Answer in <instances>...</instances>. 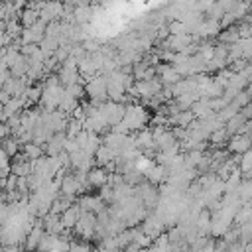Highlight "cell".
Listing matches in <instances>:
<instances>
[{"instance_id": "d4e9b609", "label": "cell", "mask_w": 252, "mask_h": 252, "mask_svg": "<svg viewBox=\"0 0 252 252\" xmlns=\"http://www.w3.org/2000/svg\"><path fill=\"white\" fill-rule=\"evenodd\" d=\"M37 20H39V12H37V10H32V8H24V10L20 12V24H22L24 28H30V26H33Z\"/></svg>"}, {"instance_id": "9a60e30c", "label": "cell", "mask_w": 252, "mask_h": 252, "mask_svg": "<svg viewBox=\"0 0 252 252\" xmlns=\"http://www.w3.org/2000/svg\"><path fill=\"white\" fill-rule=\"evenodd\" d=\"M41 226H43V232H49V234H63V230H65L63 224H61L59 215H51V213L43 215Z\"/></svg>"}, {"instance_id": "74e56055", "label": "cell", "mask_w": 252, "mask_h": 252, "mask_svg": "<svg viewBox=\"0 0 252 252\" xmlns=\"http://www.w3.org/2000/svg\"><path fill=\"white\" fill-rule=\"evenodd\" d=\"M16 191H18L20 195H26V193L30 191V189H28V179H26V175L16 179Z\"/></svg>"}, {"instance_id": "9c48e42d", "label": "cell", "mask_w": 252, "mask_h": 252, "mask_svg": "<svg viewBox=\"0 0 252 252\" xmlns=\"http://www.w3.org/2000/svg\"><path fill=\"white\" fill-rule=\"evenodd\" d=\"M163 219L159 217V215H154V217H146V220H144V224H142V232L144 234H148L150 238H154V236H158V234H161V230H163Z\"/></svg>"}, {"instance_id": "f35d334b", "label": "cell", "mask_w": 252, "mask_h": 252, "mask_svg": "<svg viewBox=\"0 0 252 252\" xmlns=\"http://www.w3.org/2000/svg\"><path fill=\"white\" fill-rule=\"evenodd\" d=\"M217 4L222 8V12H230L238 4V0H217Z\"/></svg>"}, {"instance_id": "4316f807", "label": "cell", "mask_w": 252, "mask_h": 252, "mask_svg": "<svg viewBox=\"0 0 252 252\" xmlns=\"http://www.w3.org/2000/svg\"><path fill=\"white\" fill-rule=\"evenodd\" d=\"M22 30H24V26L18 22V18L8 20V22H6V26H4V33H8L12 39H18V37H20V33H22Z\"/></svg>"}, {"instance_id": "60d3db41", "label": "cell", "mask_w": 252, "mask_h": 252, "mask_svg": "<svg viewBox=\"0 0 252 252\" xmlns=\"http://www.w3.org/2000/svg\"><path fill=\"white\" fill-rule=\"evenodd\" d=\"M8 136H10L8 124H6V122H0V140H4V138H8Z\"/></svg>"}, {"instance_id": "cb8c5ba5", "label": "cell", "mask_w": 252, "mask_h": 252, "mask_svg": "<svg viewBox=\"0 0 252 252\" xmlns=\"http://www.w3.org/2000/svg\"><path fill=\"white\" fill-rule=\"evenodd\" d=\"M22 154L32 161V159H37L43 156V146H37L33 142H28V144H22Z\"/></svg>"}, {"instance_id": "484cf974", "label": "cell", "mask_w": 252, "mask_h": 252, "mask_svg": "<svg viewBox=\"0 0 252 252\" xmlns=\"http://www.w3.org/2000/svg\"><path fill=\"white\" fill-rule=\"evenodd\" d=\"M18 18V8L12 4V0H4L0 4V20L8 22V20H14Z\"/></svg>"}, {"instance_id": "7a4b0ae2", "label": "cell", "mask_w": 252, "mask_h": 252, "mask_svg": "<svg viewBox=\"0 0 252 252\" xmlns=\"http://www.w3.org/2000/svg\"><path fill=\"white\" fill-rule=\"evenodd\" d=\"M83 89H85V93L91 96V102H93L94 106H98V104H102L104 100H108L104 75H93V77H89V81H87V85H85Z\"/></svg>"}, {"instance_id": "30bf717a", "label": "cell", "mask_w": 252, "mask_h": 252, "mask_svg": "<svg viewBox=\"0 0 252 252\" xmlns=\"http://www.w3.org/2000/svg\"><path fill=\"white\" fill-rule=\"evenodd\" d=\"M220 32V26H219V20H211V18H207V20H203L199 26H197V30L193 32L197 37H213V35H217Z\"/></svg>"}, {"instance_id": "8992f818", "label": "cell", "mask_w": 252, "mask_h": 252, "mask_svg": "<svg viewBox=\"0 0 252 252\" xmlns=\"http://www.w3.org/2000/svg\"><path fill=\"white\" fill-rule=\"evenodd\" d=\"M61 12H63V2H57V0H43V6L39 10V20L43 24H49V22H55L61 18Z\"/></svg>"}, {"instance_id": "4fadbf2b", "label": "cell", "mask_w": 252, "mask_h": 252, "mask_svg": "<svg viewBox=\"0 0 252 252\" xmlns=\"http://www.w3.org/2000/svg\"><path fill=\"white\" fill-rule=\"evenodd\" d=\"M77 205L81 207V211H91V213H100L102 209H106L104 207V201L100 199V197H93V195H83L79 201H77Z\"/></svg>"}, {"instance_id": "ffe728a7", "label": "cell", "mask_w": 252, "mask_h": 252, "mask_svg": "<svg viewBox=\"0 0 252 252\" xmlns=\"http://www.w3.org/2000/svg\"><path fill=\"white\" fill-rule=\"evenodd\" d=\"M116 158V154L108 148V146H104V144H100L98 148H96V152H94V161L102 167V165H106L108 161H112Z\"/></svg>"}, {"instance_id": "7c38bea8", "label": "cell", "mask_w": 252, "mask_h": 252, "mask_svg": "<svg viewBox=\"0 0 252 252\" xmlns=\"http://www.w3.org/2000/svg\"><path fill=\"white\" fill-rule=\"evenodd\" d=\"M250 150V136L248 134H232L228 140V152L230 154H242Z\"/></svg>"}, {"instance_id": "2e32d148", "label": "cell", "mask_w": 252, "mask_h": 252, "mask_svg": "<svg viewBox=\"0 0 252 252\" xmlns=\"http://www.w3.org/2000/svg\"><path fill=\"white\" fill-rule=\"evenodd\" d=\"M79 215H81V207H79L77 203H71V205L59 215L63 228H73L75 222H77V219H79Z\"/></svg>"}, {"instance_id": "6da1fadb", "label": "cell", "mask_w": 252, "mask_h": 252, "mask_svg": "<svg viewBox=\"0 0 252 252\" xmlns=\"http://www.w3.org/2000/svg\"><path fill=\"white\" fill-rule=\"evenodd\" d=\"M150 120V114L148 110L142 106V104H124V116H122V124L128 128V130H142Z\"/></svg>"}, {"instance_id": "836d02e7", "label": "cell", "mask_w": 252, "mask_h": 252, "mask_svg": "<svg viewBox=\"0 0 252 252\" xmlns=\"http://www.w3.org/2000/svg\"><path fill=\"white\" fill-rule=\"evenodd\" d=\"M65 91H67L71 96H75L77 100H79V98L83 96V93H85V89H83V85H81V83H73V85H67V87H65Z\"/></svg>"}, {"instance_id": "5bb4252c", "label": "cell", "mask_w": 252, "mask_h": 252, "mask_svg": "<svg viewBox=\"0 0 252 252\" xmlns=\"http://www.w3.org/2000/svg\"><path fill=\"white\" fill-rule=\"evenodd\" d=\"M93 16H94V10L89 4H79V6L73 8V24L85 26V24H89L93 20Z\"/></svg>"}, {"instance_id": "ac0fdd59", "label": "cell", "mask_w": 252, "mask_h": 252, "mask_svg": "<svg viewBox=\"0 0 252 252\" xmlns=\"http://www.w3.org/2000/svg\"><path fill=\"white\" fill-rule=\"evenodd\" d=\"M108 179V173L104 167H91L87 171V185L89 187H102Z\"/></svg>"}, {"instance_id": "8d00e7d4", "label": "cell", "mask_w": 252, "mask_h": 252, "mask_svg": "<svg viewBox=\"0 0 252 252\" xmlns=\"http://www.w3.org/2000/svg\"><path fill=\"white\" fill-rule=\"evenodd\" d=\"M205 14H207V16L211 18V20H220V16H222L224 12H222V8H220V6H219V4L215 2V4H213V6H211V8L207 10V12H205Z\"/></svg>"}, {"instance_id": "7402d4cb", "label": "cell", "mask_w": 252, "mask_h": 252, "mask_svg": "<svg viewBox=\"0 0 252 252\" xmlns=\"http://www.w3.org/2000/svg\"><path fill=\"white\" fill-rule=\"evenodd\" d=\"M77 104H79V100H77L75 96H71V94L65 91V87H63V94H61V98H59L57 110H61V112H71Z\"/></svg>"}, {"instance_id": "3957f363", "label": "cell", "mask_w": 252, "mask_h": 252, "mask_svg": "<svg viewBox=\"0 0 252 252\" xmlns=\"http://www.w3.org/2000/svg\"><path fill=\"white\" fill-rule=\"evenodd\" d=\"M73 228H75L77 236H83L85 240H91L94 236V230H96V215L91 213V211H81Z\"/></svg>"}, {"instance_id": "8fae6325", "label": "cell", "mask_w": 252, "mask_h": 252, "mask_svg": "<svg viewBox=\"0 0 252 252\" xmlns=\"http://www.w3.org/2000/svg\"><path fill=\"white\" fill-rule=\"evenodd\" d=\"M156 75H159V83L165 85V87H171L173 83H177L181 79L179 73L171 65H158L156 67Z\"/></svg>"}, {"instance_id": "ba28073f", "label": "cell", "mask_w": 252, "mask_h": 252, "mask_svg": "<svg viewBox=\"0 0 252 252\" xmlns=\"http://www.w3.org/2000/svg\"><path fill=\"white\" fill-rule=\"evenodd\" d=\"M65 140H67L65 132H55V134H51V138L43 144V152H47V156H57V154H61V152H63V146H65Z\"/></svg>"}, {"instance_id": "ab89813d", "label": "cell", "mask_w": 252, "mask_h": 252, "mask_svg": "<svg viewBox=\"0 0 252 252\" xmlns=\"http://www.w3.org/2000/svg\"><path fill=\"white\" fill-rule=\"evenodd\" d=\"M0 252H20V244H2Z\"/></svg>"}, {"instance_id": "83f0119b", "label": "cell", "mask_w": 252, "mask_h": 252, "mask_svg": "<svg viewBox=\"0 0 252 252\" xmlns=\"http://www.w3.org/2000/svg\"><path fill=\"white\" fill-rule=\"evenodd\" d=\"M39 96H41V87H39V85H33V87L28 85V87H26V91H24V98H26L28 106L39 102Z\"/></svg>"}, {"instance_id": "f1b7e54d", "label": "cell", "mask_w": 252, "mask_h": 252, "mask_svg": "<svg viewBox=\"0 0 252 252\" xmlns=\"http://www.w3.org/2000/svg\"><path fill=\"white\" fill-rule=\"evenodd\" d=\"M98 146H100V138H98V134L89 132V136H87V142H85L83 150H85L89 156H94V152H96V148H98Z\"/></svg>"}, {"instance_id": "d590c367", "label": "cell", "mask_w": 252, "mask_h": 252, "mask_svg": "<svg viewBox=\"0 0 252 252\" xmlns=\"http://www.w3.org/2000/svg\"><path fill=\"white\" fill-rule=\"evenodd\" d=\"M215 2H217V0H195L193 10H197V12H201V14H203V12H207Z\"/></svg>"}, {"instance_id": "d6986e66", "label": "cell", "mask_w": 252, "mask_h": 252, "mask_svg": "<svg viewBox=\"0 0 252 252\" xmlns=\"http://www.w3.org/2000/svg\"><path fill=\"white\" fill-rule=\"evenodd\" d=\"M142 175H144L150 183H159V181H163V179L167 177V173H165V167H163V165H152V163L142 171Z\"/></svg>"}, {"instance_id": "e0dca14e", "label": "cell", "mask_w": 252, "mask_h": 252, "mask_svg": "<svg viewBox=\"0 0 252 252\" xmlns=\"http://www.w3.org/2000/svg\"><path fill=\"white\" fill-rule=\"evenodd\" d=\"M41 236H43V226H41V219L39 220H35V224H33V228L26 234V250L28 252H32V250H35L37 248V244H39V240H41Z\"/></svg>"}, {"instance_id": "4dcf8cb0", "label": "cell", "mask_w": 252, "mask_h": 252, "mask_svg": "<svg viewBox=\"0 0 252 252\" xmlns=\"http://www.w3.org/2000/svg\"><path fill=\"white\" fill-rule=\"evenodd\" d=\"M81 130H83V120H79V118L67 120V128H65V136L67 138H75Z\"/></svg>"}, {"instance_id": "1f68e13d", "label": "cell", "mask_w": 252, "mask_h": 252, "mask_svg": "<svg viewBox=\"0 0 252 252\" xmlns=\"http://www.w3.org/2000/svg\"><path fill=\"white\" fill-rule=\"evenodd\" d=\"M238 171L240 173H250V169H252V154H250V150H246V152H242V158H238Z\"/></svg>"}, {"instance_id": "277c9868", "label": "cell", "mask_w": 252, "mask_h": 252, "mask_svg": "<svg viewBox=\"0 0 252 252\" xmlns=\"http://www.w3.org/2000/svg\"><path fill=\"white\" fill-rule=\"evenodd\" d=\"M98 108V114L102 116V120L108 124V126H114L122 120L124 116V104L122 102H114V100H104L102 104L96 106Z\"/></svg>"}, {"instance_id": "f546056e", "label": "cell", "mask_w": 252, "mask_h": 252, "mask_svg": "<svg viewBox=\"0 0 252 252\" xmlns=\"http://www.w3.org/2000/svg\"><path fill=\"white\" fill-rule=\"evenodd\" d=\"M226 138H230L228 134H226V130H224V126H220V128H217V130H213L211 134H209V142L213 144V146H220L222 142H226Z\"/></svg>"}, {"instance_id": "5b68a950", "label": "cell", "mask_w": 252, "mask_h": 252, "mask_svg": "<svg viewBox=\"0 0 252 252\" xmlns=\"http://www.w3.org/2000/svg\"><path fill=\"white\" fill-rule=\"evenodd\" d=\"M161 83L158 77H152V79H142V81H136L134 83V89H136V94L142 96V98H150L154 94H158L161 91Z\"/></svg>"}, {"instance_id": "e575fe53", "label": "cell", "mask_w": 252, "mask_h": 252, "mask_svg": "<svg viewBox=\"0 0 252 252\" xmlns=\"http://www.w3.org/2000/svg\"><path fill=\"white\" fill-rule=\"evenodd\" d=\"M67 252H91V246L87 242H77V240H71L69 242V250Z\"/></svg>"}, {"instance_id": "d6a6232c", "label": "cell", "mask_w": 252, "mask_h": 252, "mask_svg": "<svg viewBox=\"0 0 252 252\" xmlns=\"http://www.w3.org/2000/svg\"><path fill=\"white\" fill-rule=\"evenodd\" d=\"M167 30H169V33H189L187 28H185V24H183L181 20H173V22H169Z\"/></svg>"}, {"instance_id": "603a6c76", "label": "cell", "mask_w": 252, "mask_h": 252, "mask_svg": "<svg viewBox=\"0 0 252 252\" xmlns=\"http://www.w3.org/2000/svg\"><path fill=\"white\" fill-rule=\"evenodd\" d=\"M0 148L12 158V156H16L18 152H20V148H22V144L18 142V138H14V136H8V138H4V140H0Z\"/></svg>"}, {"instance_id": "44dd1931", "label": "cell", "mask_w": 252, "mask_h": 252, "mask_svg": "<svg viewBox=\"0 0 252 252\" xmlns=\"http://www.w3.org/2000/svg\"><path fill=\"white\" fill-rule=\"evenodd\" d=\"M217 35H219V41H220V43H224V45H230V43H234L236 39H240V37H238V32H236V26L222 28Z\"/></svg>"}, {"instance_id": "52a82bcc", "label": "cell", "mask_w": 252, "mask_h": 252, "mask_svg": "<svg viewBox=\"0 0 252 252\" xmlns=\"http://www.w3.org/2000/svg\"><path fill=\"white\" fill-rule=\"evenodd\" d=\"M26 87H28L26 77H8L0 89H4L10 96H22L24 91H26Z\"/></svg>"}, {"instance_id": "b9f144b4", "label": "cell", "mask_w": 252, "mask_h": 252, "mask_svg": "<svg viewBox=\"0 0 252 252\" xmlns=\"http://www.w3.org/2000/svg\"><path fill=\"white\" fill-rule=\"evenodd\" d=\"M94 2H106V0H94Z\"/></svg>"}]
</instances>
